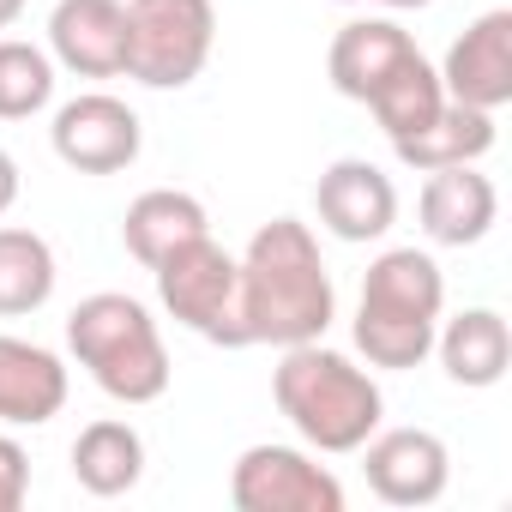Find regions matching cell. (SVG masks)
Listing matches in <instances>:
<instances>
[{
    "mask_svg": "<svg viewBox=\"0 0 512 512\" xmlns=\"http://www.w3.org/2000/svg\"><path fill=\"white\" fill-rule=\"evenodd\" d=\"M139 476H145V440H139L133 422H109L103 416V422L79 428V440H73V482L85 494L115 500V494L139 488Z\"/></svg>",
    "mask_w": 512,
    "mask_h": 512,
    "instance_id": "d6986e66",
    "label": "cell"
},
{
    "mask_svg": "<svg viewBox=\"0 0 512 512\" xmlns=\"http://www.w3.org/2000/svg\"><path fill=\"white\" fill-rule=\"evenodd\" d=\"M241 272V344H314L326 338L332 314H338V290L332 272L320 260V241L302 217H272L253 229L247 253L235 260Z\"/></svg>",
    "mask_w": 512,
    "mask_h": 512,
    "instance_id": "6da1fadb",
    "label": "cell"
},
{
    "mask_svg": "<svg viewBox=\"0 0 512 512\" xmlns=\"http://www.w3.org/2000/svg\"><path fill=\"white\" fill-rule=\"evenodd\" d=\"M416 211L434 247H476L500 217V193L488 175H476V163H452V169H428Z\"/></svg>",
    "mask_w": 512,
    "mask_h": 512,
    "instance_id": "4fadbf2b",
    "label": "cell"
},
{
    "mask_svg": "<svg viewBox=\"0 0 512 512\" xmlns=\"http://www.w3.org/2000/svg\"><path fill=\"white\" fill-rule=\"evenodd\" d=\"M67 350L115 404H157L169 392V350L145 302L97 290L67 314Z\"/></svg>",
    "mask_w": 512,
    "mask_h": 512,
    "instance_id": "277c9868",
    "label": "cell"
},
{
    "mask_svg": "<svg viewBox=\"0 0 512 512\" xmlns=\"http://www.w3.org/2000/svg\"><path fill=\"white\" fill-rule=\"evenodd\" d=\"M416 49V37L392 19H350L338 37H332V55H326V73H332V91L350 97V103H368Z\"/></svg>",
    "mask_w": 512,
    "mask_h": 512,
    "instance_id": "9a60e30c",
    "label": "cell"
},
{
    "mask_svg": "<svg viewBox=\"0 0 512 512\" xmlns=\"http://www.w3.org/2000/svg\"><path fill=\"white\" fill-rule=\"evenodd\" d=\"M19 13H25V0H0V31L19 25Z\"/></svg>",
    "mask_w": 512,
    "mask_h": 512,
    "instance_id": "d4e9b609",
    "label": "cell"
},
{
    "mask_svg": "<svg viewBox=\"0 0 512 512\" xmlns=\"http://www.w3.org/2000/svg\"><path fill=\"white\" fill-rule=\"evenodd\" d=\"M49 49L79 79H115L127 67V0H55Z\"/></svg>",
    "mask_w": 512,
    "mask_h": 512,
    "instance_id": "7c38bea8",
    "label": "cell"
},
{
    "mask_svg": "<svg viewBox=\"0 0 512 512\" xmlns=\"http://www.w3.org/2000/svg\"><path fill=\"white\" fill-rule=\"evenodd\" d=\"M344 7H356V0H344Z\"/></svg>",
    "mask_w": 512,
    "mask_h": 512,
    "instance_id": "4316f807",
    "label": "cell"
},
{
    "mask_svg": "<svg viewBox=\"0 0 512 512\" xmlns=\"http://www.w3.org/2000/svg\"><path fill=\"white\" fill-rule=\"evenodd\" d=\"M193 235H211V217H205V205H199L193 193H181V187H151V193H139V199L127 205V217H121V241H127V253H133L139 266H157L163 253L187 247Z\"/></svg>",
    "mask_w": 512,
    "mask_h": 512,
    "instance_id": "e0dca14e",
    "label": "cell"
},
{
    "mask_svg": "<svg viewBox=\"0 0 512 512\" xmlns=\"http://www.w3.org/2000/svg\"><path fill=\"white\" fill-rule=\"evenodd\" d=\"M13 199H19V163H13L7 151H0V217L13 211Z\"/></svg>",
    "mask_w": 512,
    "mask_h": 512,
    "instance_id": "cb8c5ba5",
    "label": "cell"
},
{
    "mask_svg": "<svg viewBox=\"0 0 512 512\" xmlns=\"http://www.w3.org/2000/svg\"><path fill=\"white\" fill-rule=\"evenodd\" d=\"M380 7H392V13H410V7H434V0H380Z\"/></svg>",
    "mask_w": 512,
    "mask_h": 512,
    "instance_id": "484cf974",
    "label": "cell"
},
{
    "mask_svg": "<svg viewBox=\"0 0 512 512\" xmlns=\"http://www.w3.org/2000/svg\"><path fill=\"white\" fill-rule=\"evenodd\" d=\"M55 97V61L37 43L0 37V121H31Z\"/></svg>",
    "mask_w": 512,
    "mask_h": 512,
    "instance_id": "7402d4cb",
    "label": "cell"
},
{
    "mask_svg": "<svg viewBox=\"0 0 512 512\" xmlns=\"http://www.w3.org/2000/svg\"><path fill=\"white\" fill-rule=\"evenodd\" d=\"M151 278H157V302L169 308V320H181L205 344L247 350L241 344V302H235V290H241L235 253H223L211 235H193L187 247L163 253L151 266Z\"/></svg>",
    "mask_w": 512,
    "mask_h": 512,
    "instance_id": "8992f818",
    "label": "cell"
},
{
    "mask_svg": "<svg viewBox=\"0 0 512 512\" xmlns=\"http://www.w3.org/2000/svg\"><path fill=\"white\" fill-rule=\"evenodd\" d=\"M362 476L386 506H434L452 482V452L428 428H374L362 446Z\"/></svg>",
    "mask_w": 512,
    "mask_h": 512,
    "instance_id": "9c48e42d",
    "label": "cell"
},
{
    "mask_svg": "<svg viewBox=\"0 0 512 512\" xmlns=\"http://www.w3.org/2000/svg\"><path fill=\"white\" fill-rule=\"evenodd\" d=\"M272 398L314 452H356L386 416V398L368 380V368L326 350L320 338L284 350V362L272 374Z\"/></svg>",
    "mask_w": 512,
    "mask_h": 512,
    "instance_id": "7a4b0ae2",
    "label": "cell"
},
{
    "mask_svg": "<svg viewBox=\"0 0 512 512\" xmlns=\"http://www.w3.org/2000/svg\"><path fill=\"white\" fill-rule=\"evenodd\" d=\"M67 410V362L31 338L0 332V422L7 428H43Z\"/></svg>",
    "mask_w": 512,
    "mask_h": 512,
    "instance_id": "5bb4252c",
    "label": "cell"
},
{
    "mask_svg": "<svg viewBox=\"0 0 512 512\" xmlns=\"http://www.w3.org/2000/svg\"><path fill=\"white\" fill-rule=\"evenodd\" d=\"M440 103H446V91H440V73L428 67V55H410V61L368 97V109H374V121L386 127V139H410L416 127H428V121L440 115Z\"/></svg>",
    "mask_w": 512,
    "mask_h": 512,
    "instance_id": "44dd1931",
    "label": "cell"
},
{
    "mask_svg": "<svg viewBox=\"0 0 512 512\" xmlns=\"http://www.w3.org/2000/svg\"><path fill=\"white\" fill-rule=\"evenodd\" d=\"M31 494V458L13 434H0V512H19Z\"/></svg>",
    "mask_w": 512,
    "mask_h": 512,
    "instance_id": "603a6c76",
    "label": "cell"
},
{
    "mask_svg": "<svg viewBox=\"0 0 512 512\" xmlns=\"http://www.w3.org/2000/svg\"><path fill=\"white\" fill-rule=\"evenodd\" d=\"M398 163L410 169H452V163H482L494 151V115L488 109H470V103H440V115L428 127H416L410 139H392Z\"/></svg>",
    "mask_w": 512,
    "mask_h": 512,
    "instance_id": "ac0fdd59",
    "label": "cell"
},
{
    "mask_svg": "<svg viewBox=\"0 0 512 512\" xmlns=\"http://www.w3.org/2000/svg\"><path fill=\"white\" fill-rule=\"evenodd\" d=\"M55 247L37 229H0V320L37 314L55 296Z\"/></svg>",
    "mask_w": 512,
    "mask_h": 512,
    "instance_id": "ffe728a7",
    "label": "cell"
},
{
    "mask_svg": "<svg viewBox=\"0 0 512 512\" xmlns=\"http://www.w3.org/2000/svg\"><path fill=\"white\" fill-rule=\"evenodd\" d=\"M434 350H440L446 380L470 386V392L500 386L506 368H512V332H506V320L494 308H464L446 326H434Z\"/></svg>",
    "mask_w": 512,
    "mask_h": 512,
    "instance_id": "2e32d148",
    "label": "cell"
},
{
    "mask_svg": "<svg viewBox=\"0 0 512 512\" xmlns=\"http://www.w3.org/2000/svg\"><path fill=\"white\" fill-rule=\"evenodd\" d=\"M434 73H440V91L452 103H470V109H488V115L506 109L512 103V13L506 7L482 13L446 49V61Z\"/></svg>",
    "mask_w": 512,
    "mask_h": 512,
    "instance_id": "30bf717a",
    "label": "cell"
},
{
    "mask_svg": "<svg viewBox=\"0 0 512 512\" xmlns=\"http://www.w3.org/2000/svg\"><path fill=\"white\" fill-rule=\"evenodd\" d=\"M49 139H55V157L67 169H79V175H121V169H133V157L145 145V127H139V115L121 97L85 91V97L55 109Z\"/></svg>",
    "mask_w": 512,
    "mask_h": 512,
    "instance_id": "ba28073f",
    "label": "cell"
},
{
    "mask_svg": "<svg viewBox=\"0 0 512 512\" xmlns=\"http://www.w3.org/2000/svg\"><path fill=\"white\" fill-rule=\"evenodd\" d=\"M241 512H344V482L302 446H247L229 470Z\"/></svg>",
    "mask_w": 512,
    "mask_h": 512,
    "instance_id": "52a82bcc",
    "label": "cell"
},
{
    "mask_svg": "<svg viewBox=\"0 0 512 512\" xmlns=\"http://www.w3.org/2000/svg\"><path fill=\"white\" fill-rule=\"evenodd\" d=\"M440 308H446V278L434 266V253L386 247L362 278L356 350L368 356V368H416L434 350Z\"/></svg>",
    "mask_w": 512,
    "mask_h": 512,
    "instance_id": "3957f363",
    "label": "cell"
},
{
    "mask_svg": "<svg viewBox=\"0 0 512 512\" xmlns=\"http://www.w3.org/2000/svg\"><path fill=\"white\" fill-rule=\"evenodd\" d=\"M217 43L211 0H127V79L151 91H181L205 73Z\"/></svg>",
    "mask_w": 512,
    "mask_h": 512,
    "instance_id": "5b68a950",
    "label": "cell"
},
{
    "mask_svg": "<svg viewBox=\"0 0 512 512\" xmlns=\"http://www.w3.org/2000/svg\"><path fill=\"white\" fill-rule=\"evenodd\" d=\"M314 211H320V229L362 247V241H380L398 223V187H392V175L380 163L338 157L314 187Z\"/></svg>",
    "mask_w": 512,
    "mask_h": 512,
    "instance_id": "8fae6325",
    "label": "cell"
}]
</instances>
